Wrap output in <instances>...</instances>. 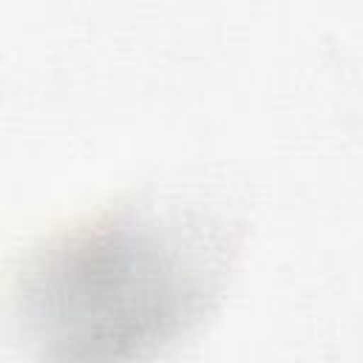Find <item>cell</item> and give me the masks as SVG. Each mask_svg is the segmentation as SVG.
<instances>
[{
  "label": "cell",
  "mask_w": 363,
  "mask_h": 363,
  "mask_svg": "<svg viewBox=\"0 0 363 363\" xmlns=\"http://www.w3.org/2000/svg\"><path fill=\"white\" fill-rule=\"evenodd\" d=\"M204 244L196 230L139 213L79 227L31 272L34 318L68 352L119 354L164 340L201 303Z\"/></svg>",
  "instance_id": "cell-1"
}]
</instances>
